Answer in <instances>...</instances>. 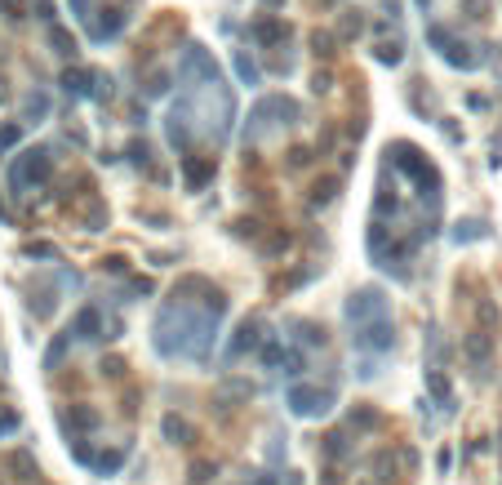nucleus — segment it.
<instances>
[{
    "mask_svg": "<svg viewBox=\"0 0 502 485\" xmlns=\"http://www.w3.org/2000/svg\"><path fill=\"white\" fill-rule=\"evenodd\" d=\"M285 365H289V379H302V374H307V356H302L298 347H289L285 352Z\"/></svg>",
    "mask_w": 502,
    "mask_h": 485,
    "instance_id": "nucleus-19",
    "label": "nucleus"
},
{
    "mask_svg": "<svg viewBox=\"0 0 502 485\" xmlns=\"http://www.w3.org/2000/svg\"><path fill=\"white\" fill-rule=\"evenodd\" d=\"M285 405L293 410L298 419H320L334 410V387H311V383H302V379H293L289 383V392H285Z\"/></svg>",
    "mask_w": 502,
    "mask_h": 485,
    "instance_id": "nucleus-3",
    "label": "nucleus"
},
{
    "mask_svg": "<svg viewBox=\"0 0 502 485\" xmlns=\"http://www.w3.org/2000/svg\"><path fill=\"white\" fill-rule=\"evenodd\" d=\"M347 325H360V321H374V317H387V294L383 289H374V285H364L356 289V294L347 298Z\"/></svg>",
    "mask_w": 502,
    "mask_h": 485,
    "instance_id": "nucleus-5",
    "label": "nucleus"
},
{
    "mask_svg": "<svg viewBox=\"0 0 502 485\" xmlns=\"http://www.w3.org/2000/svg\"><path fill=\"white\" fill-rule=\"evenodd\" d=\"M49 112V99H45V94H31V99H27V116H45Z\"/></svg>",
    "mask_w": 502,
    "mask_h": 485,
    "instance_id": "nucleus-24",
    "label": "nucleus"
},
{
    "mask_svg": "<svg viewBox=\"0 0 502 485\" xmlns=\"http://www.w3.org/2000/svg\"><path fill=\"white\" fill-rule=\"evenodd\" d=\"M49 174H54V156L49 147H31L22 152L14 165H9V187H14V196H22L27 187H45Z\"/></svg>",
    "mask_w": 502,
    "mask_h": 485,
    "instance_id": "nucleus-1",
    "label": "nucleus"
},
{
    "mask_svg": "<svg viewBox=\"0 0 502 485\" xmlns=\"http://www.w3.org/2000/svg\"><path fill=\"white\" fill-rule=\"evenodd\" d=\"M249 36H253L258 45H276V41H285V36H289V27H285L280 18H258V22L249 27Z\"/></svg>",
    "mask_w": 502,
    "mask_h": 485,
    "instance_id": "nucleus-9",
    "label": "nucleus"
},
{
    "mask_svg": "<svg viewBox=\"0 0 502 485\" xmlns=\"http://www.w3.org/2000/svg\"><path fill=\"white\" fill-rule=\"evenodd\" d=\"M165 436H169V441H174V445H187V441H191V428H187V423H182V419L165 414Z\"/></svg>",
    "mask_w": 502,
    "mask_h": 485,
    "instance_id": "nucleus-16",
    "label": "nucleus"
},
{
    "mask_svg": "<svg viewBox=\"0 0 502 485\" xmlns=\"http://www.w3.org/2000/svg\"><path fill=\"white\" fill-rule=\"evenodd\" d=\"M18 138H22V129H18V125H5V129H0V152H9Z\"/></svg>",
    "mask_w": 502,
    "mask_h": 485,
    "instance_id": "nucleus-23",
    "label": "nucleus"
},
{
    "mask_svg": "<svg viewBox=\"0 0 502 485\" xmlns=\"http://www.w3.org/2000/svg\"><path fill=\"white\" fill-rule=\"evenodd\" d=\"M191 120H195V99L191 94H178V103L165 112V138H169V147L187 156L191 152Z\"/></svg>",
    "mask_w": 502,
    "mask_h": 485,
    "instance_id": "nucleus-4",
    "label": "nucleus"
},
{
    "mask_svg": "<svg viewBox=\"0 0 502 485\" xmlns=\"http://www.w3.org/2000/svg\"><path fill=\"white\" fill-rule=\"evenodd\" d=\"M103 334H107L103 312H98V307H80L76 321H71V338H80V343H98Z\"/></svg>",
    "mask_w": 502,
    "mask_h": 485,
    "instance_id": "nucleus-6",
    "label": "nucleus"
},
{
    "mask_svg": "<svg viewBox=\"0 0 502 485\" xmlns=\"http://www.w3.org/2000/svg\"><path fill=\"white\" fill-rule=\"evenodd\" d=\"M125 18H129V14H112V18L94 22V27H89V41H94V45H103V41H112V36H120V27H125Z\"/></svg>",
    "mask_w": 502,
    "mask_h": 485,
    "instance_id": "nucleus-11",
    "label": "nucleus"
},
{
    "mask_svg": "<svg viewBox=\"0 0 502 485\" xmlns=\"http://www.w3.org/2000/svg\"><path fill=\"white\" fill-rule=\"evenodd\" d=\"M351 347L364 352V356H383V352H391L396 347V325H391V317H374V321L351 325Z\"/></svg>",
    "mask_w": 502,
    "mask_h": 485,
    "instance_id": "nucleus-2",
    "label": "nucleus"
},
{
    "mask_svg": "<svg viewBox=\"0 0 502 485\" xmlns=\"http://www.w3.org/2000/svg\"><path fill=\"white\" fill-rule=\"evenodd\" d=\"M27 254H31V259H58V249L45 245V240H40V245H27Z\"/></svg>",
    "mask_w": 502,
    "mask_h": 485,
    "instance_id": "nucleus-25",
    "label": "nucleus"
},
{
    "mask_svg": "<svg viewBox=\"0 0 502 485\" xmlns=\"http://www.w3.org/2000/svg\"><path fill=\"white\" fill-rule=\"evenodd\" d=\"M289 330H298V343L307 347H325V330L316 321H289Z\"/></svg>",
    "mask_w": 502,
    "mask_h": 485,
    "instance_id": "nucleus-14",
    "label": "nucleus"
},
{
    "mask_svg": "<svg viewBox=\"0 0 502 485\" xmlns=\"http://www.w3.org/2000/svg\"><path fill=\"white\" fill-rule=\"evenodd\" d=\"M125 458H129V450L120 445V450H103V454H94V468L103 472V477H112V472H120L125 468Z\"/></svg>",
    "mask_w": 502,
    "mask_h": 485,
    "instance_id": "nucleus-12",
    "label": "nucleus"
},
{
    "mask_svg": "<svg viewBox=\"0 0 502 485\" xmlns=\"http://www.w3.org/2000/svg\"><path fill=\"white\" fill-rule=\"evenodd\" d=\"M236 71H240V80L249 85V89H253V85L263 80V76H258V67H253V63H249V58H244V54H236Z\"/></svg>",
    "mask_w": 502,
    "mask_h": 485,
    "instance_id": "nucleus-20",
    "label": "nucleus"
},
{
    "mask_svg": "<svg viewBox=\"0 0 502 485\" xmlns=\"http://www.w3.org/2000/svg\"><path fill=\"white\" fill-rule=\"evenodd\" d=\"M98 423H103V419H98V410H89V405H76V410H71V419H67L71 441H76V432H94Z\"/></svg>",
    "mask_w": 502,
    "mask_h": 485,
    "instance_id": "nucleus-10",
    "label": "nucleus"
},
{
    "mask_svg": "<svg viewBox=\"0 0 502 485\" xmlns=\"http://www.w3.org/2000/svg\"><path fill=\"white\" fill-rule=\"evenodd\" d=\"M427 387H431V396L445 410H454V392H449V383H445V374H440V370H427Z\"/></svg>",
    "mask_w": 502,
    "mask_h": 485,
    "instance_id": "nucleus-15",
    "label": "nucleus"
},
{
    "mask_svg": "<svg viewBox=\"0 0 502 485\" xmlns=\"http://www.w3.org/2000/svg\"><path fill=\"white\" fill-rule=\"evenodd\" d=\"M347 454V432H329L325 436V458H342Z\"/></svg>",
    "mask_w": 502,
    "mask_h": 485,
    "instance_id": "nucleus-18",
    "label": "nucleus"
},
{
    "mask_svg": "<svg viewBox=\"0 0 502 485\" xmlns=\"http://www.w3.org/2000/svg\"><path fill=\"white\" fill-rule=\"evenodd\" d=\"M467 356L475 361V365H485V361H489V334H485V330L467 338Z\"/></svg>",
    "mask_w": 502,
    "mask_h": 485,
    "instance_id": "nucleus-17",
    "label": "nucleus"
},
{
    "mask_svg": "<svg viewBox=\"0 0 502 485\" xmlns=\"http://www.w3.org/2000/svg\"><path fill=\"white\" fill-rule=\"evenodd\" d=\"M285 361V347H280V338H267L263 343V365H280Z\"/></svg>",
    "mask_w": 502,
    "mask_h": 485,
    "instance_id": "nucleus-21",
    "label": "nucleus"
},
{
    "mask_svg": "<svg viewBox=\"0 0 502 485\" xmlns=\"http://www.w3.org/2000/svg\"><path fill=\"white\" fill-rule=\"evenodd\" d=\"M9 432H18V414H5V419H0V436H9Z\"/></svg>",
    "mask_w": 502,
    "mask_h": 485,
    "instance_id": "nucleus-26",
    "label": "nucleus"
},
{
    "mask_svg": "<svg viewBox=\"0 0 502 485\" xmlns=\"http://www.w3.org/2000/svg\"><path fill=\"white\" fill-rule=\"evenodd\" d=\"M485 236H489V227L480 218H467V223L454 227V245H471V240H485Z\"/></svg>",
    "mask_w": 502,
    "mask_h": 485,
    "instance_id": "nucleus-13",
    "label": "nucleus"
},
{
    "mask_svg": "<svg viewBox=\"0 0 502 485\" xmlns=\"http://www.w3.org/2000/svg\"><path fill=\"white\" fill-rule=\"evenodd\" d=\"M182 178H187L191 191H200V187L214 178V156H205V161H195V156H182Z\"/></svg>",
    "mask_w": 502,
    "mask_h": 485,
    "instance_id": "nucleus-8",
    "label": "nucleus"
},
{
    "mask_svg": "<svg viewBox=\"0 0 502 485\" xmlns=\"http://www.w3.org/2000/svg\"><path fill=\"white\" fill-rule=\"evenodd\" d=\"M263 343V334H258V321H240V330H236V338L227 343V361H240L244 352H253Z\"/></svg>",
    "mask_w": 502,
    "mask_h": 485,
    "instance_id": "nucleus-7",
    "label": "nucleus"
},
{
    "mask_svg": "<svg viewBox=\"0 0 502 485\" xmlns=\"http://www.w3.org/2000/svg\"><path fill=\"white\" fill-rule=\"evenodd\" d=\"M49 41L58 45V54H76V41H71V36H67L63 27H49Z\"/></svg>",
    "mask_w": 502,
    "mask_h": 485,
    "instance_id": "nucleus-22",
    "label": "nucleus"
}]
</instances>
